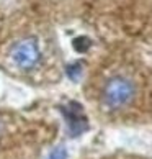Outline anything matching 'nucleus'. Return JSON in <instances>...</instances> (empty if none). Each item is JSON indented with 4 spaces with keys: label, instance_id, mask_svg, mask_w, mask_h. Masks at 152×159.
I'll return each mask as SVG.
<instances>
[{
    "label": "nucleus",
    "instance_id": "2",
    "mask_svg": "<svg viewBox=\"0 0 152 159\" xmlns=\"http://www.w3.org/2000/svg\"><path fill=\"white\" fill-rule=\"evenodd\" d=\"M11 59H13L16 66L25 70L33 69L41 59V51L36 38L28 36L16 41L13 48H11Z\"/></svg>",
    "mask_w": 152,
    "mask_h": 159
},
{
    "label": "nucleus",
    "instance_id": "1",
    "mask_svg": "<svg viewBox=\"0 0 152 159\" xmlns=\"http://www.w3.org/2000/svg\"><path fill=\"white\" fill-rule=\"evenodd\" d=\"M134 98V85L126 77H113L103 89V102L110 108H121Z\"/></svg>",
    "mask_w": 152,
    "mask_h": 159
},
{
    "label": "nucleus",
    "instance_id": "5",
    "mask_svg": "<svg viewBox=\"0 0 152 159\" xmlns=\"http://www.w3.org/2000/svg\"><path fill=\"white\" fill-rule=\"evenodd\" d=\"M66 72H67V75H69V79L77 80V79L80 77V74H82V64H80V62L71 64V66H67Z\"/></svg>",
    "mask_w": 152,
    "mask_h": 159
},
{
    "label": "nucleus",
    "instance_id": "3",
    "mask_svg": "<svg viewBox=\"0 0 152 159\" xmlns=\"http://www.w3.org/2000/svg\"><path fill=\"white\" fill-rule=\"evenodd\" d=\"M61 113L66 118L67 128L72 136H79V134L89 129V121H87V116L84 115L80 103L71 102L69 105H64V107H61Z\"/></svg>",
    "mask_w": 152,
    "mask_h": 159
},
{
    "label": "nucleus",
    "instance_id": "6",
    "mask_svg": "<svg viewBox=\"0 0 152 159\" xmlns=\"http://www.w3.org/2000/svg\"><path fill=\"white\" fill-rule=\"evenodd\" d=\"M67 157V151L62 148V146H57V148H54L51 152H49V156L48 159H66Z\"/></svg>",
    "mask_w": 152,
    "mask_h": 159
},
{
    "label": "nucleus",
    "instance_id": "4",
    "mask_svg": "<svg viewBox=\"0 0 152 159\" xmlns=\"http://www.w3.org/2000/svg\"><path fill=\"white\" fill-rule=\"evenodd\" d=\"M90 39L87 38V36H79V38H75L74 39V49L77 51V52H85L87 49L90 48Z\"/></svg>",
    "mask_w": 152,
    "mask_h": 159
}]
</instances>
